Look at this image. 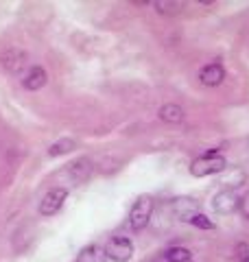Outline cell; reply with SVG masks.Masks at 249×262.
Here are the masks:
<instances>
[{
  "mask_svg": "<svg viewBox=\"0 0 249 262\" xmlns=\"http://www.w3.org/2000/svg\"><path fill=\"white\" fill-rule=\"evenodd\" d=\"M225 158L223 155H219L217 149L208 151L205 155H201V158H197L193 164H190V173H193L195 177H208V175H217L221 173L223 168H225Z\"/></svg>",
  "mask_w": 249,
  "mask_h": 262,
  "instance_id": "1",
  "label": "cell"
},
{
  "mask_svg": "<svg viewBox=\"0 0 249 262\" xmlns=\"http://www.w3.org/2000/svg\"><path fill=\"white\" fill-rule=\"evenodd\" d=\"M151 212H153V196L149 194H140L134 201V208L129 212V225L134 232H140L149 225L151 221Z\"/></svg>",
  "mask_w": 249,
  "mask_h": 262,
  "instance_id": "2",
  "label": "cell"
},
{
  "mask_svg": "<svg viewBox=\"0 0 249 262\" xmlns=\"http://www.w3.org/2000/svg\"><path fill=\"white\" fill-rule=\"evenodd\" d=\"M105 253L112 262H129L134 256V243L127 236H114L105 245Z\"/></svg>",
  "mask_w": 249,
  "mask_h": 262,
  "instance_id": "3",
  "label": "cell"
},
{
  "mask_svg": "<svg viewBox=\"0 0 249 262\" xmlns=\"http://www.w3.org/2000/svg\"><path fill=\"white\" fill-rule=\"evenodd\" d=\"M66 196H68V190H66V188H53V190H48L39 201V214L42 216L57 214V212L64 208Z\"/></svg>",
  "mask_w": 249,
  "mask_h": 262,
  "instance_id": "4",
  "label": "cell"
},
{
  "mask_svg": "<svg viewBox=\"0 0 249 262\" xmlns=\"http://www.w3.org/2000/svg\"><path fill=\"white\" fill-rule=\"evenodd\" d=\"M212 208L217 214H223L227 216L232 214L236 208H240V199H238V192L234 188H225V190H221L214 194V201H212Z\"/></svg>",
  "mask_w": 249,
  "mask_h": 262,
  "instance_id": "5",
  "label": "cell"
},
{
  "mask_svg": "<svg viewBox=\"0 0 249 262\" xmlns=\"http://www.w3.org/2000/svg\"><path fill=\"white\" fill-rule=\"evenodd\" d=\"M199 79H201V83L208 85V88H217L225 81V68H223L219 61H212V63H208L201 68Z\"/></svg>",
  "mask_w": 249,
  "mask_h": 262,
  "instance_id": "6",
  "label": "cell"
},
{
  "mask_svg": "<svg viewBox=\"0 0 249 262\" xmlns=\"http://www.w3.org/2000/svg\"><path fill=\"white\" fill-rule=\"evenodd\" d=\"M173 212H175V216L179 221H188L199 214V203L195 199H190V196H179V199L173 201Z\"/></svg>",
  "mask_w": 249,
  "mask_h": 262,
  "instance_id": "7",
  "label": "cell"
},
{
  "mask_svg": "<svg viewBox=\"0 0 249 262\" xmlns=\"http://www.w3.org/2000/svg\"><path fill=\"white\" fill-rule=\"evenodd\" d=\"M46 81H48L46 70L42 68V66H33V68H29L27 75H24L22 85H24V90H31V92H35V90H42V88L46 85Z\"/></svg>",
  "mask_w": 249,
  "mask_h": 262,
  "instance_id": "8",
  "label": "cell"
},
{
  "mask_svg": "<svg viewBox=\"0 0 249 262\" xmlns=\"http://www.w3.org/2000/svg\"><path fill=\"white\" fill-rule=\"evenodd\" d=\"M184 116H186L184 107H179V105H175V103H169L160 110V118L164 122H169V125H179V122L184 120Z\"/></svg>",
  "mask_w": 249,
  "mask_h": 262,
  "instance_id": "9",
  "label": "cell"
},
{
  "mask_svg": "<svg viewBox=\"0 0 249 262\" xmlns=\"http://www.w3.org/2000/svg\"><path fill=\"white\" fill-rule=\"evenodd\" d=\"M79 262H107V253L98 245H88L79 253Z\"/></svg>",
  "mask_w": 249,
  "mask_h": 262,
  "instance_id": "10",
  "label": "cell"
},
{
  "mask_svg": "<svg viewBox=\"0 0 249 262\" xmlns=\"http://www.w3.org/2000/svg\"><path fill=\"white\" fill-rule=\"evenodd\" d=\"M24 61H27V55L20 53V51H11V53L3 55V66L9 72H18L22 66H24Z\"/></svg>",
  "mask_w": 249,
  "mask_h": 262,
  "instance_id": "11",
  "label": "cell"
},
{
  "mask_svg": "<svg viewBox=\"0 0 249 262\" xmlns=\"http://www.w3.org/2000/svg\"><path fill=\"white\" fill-rule=\"evenodd\" d=\"M77 149V142L72 140V138H61V140H57L55 144H51V149H48V155L51 158H59L64 153H70Z\"/></svg>",
  "mask_w": 249,
  "mask_h": 262,
  "instance_id": "12",
  "label": "cell"
},
{
  "mask_svg": "<svg viewBox=\"0 0 249 262\" xmlns=\"http://www.w3.org/2000/svg\"><path fill=\"white\" fill-rule=\"evenodd\" d=\"M90 170H92V166H90V160H86V158H81L74 164H70V173L74 175V182H83V179H88Z\"/></svg>",
  "mask_w": 249,
  "mask_h": 262,
  "instance_id": "13",
  "label": "cell"
},
{
  "mask_svg": "<svg viewBox=\"0 0 249 262\" xmlns=\"http://www.w3.org/2000/svg\"><path fill=\"white\" fill-rule=\"evenodd\" d=\"M166 260L169 262H190V251L186 247H171L166 251Z\"/></svg>",
  "mask_w": 249,
  "mask_h": 262,
  "instance_id": "14",
  "label": "cell"
},
{
  "mask_svg": "<svg viewBox=\"0 0 249 262\" xmlns=\"http://www.w3.org/2000/svg\"><path fill=\"white\" fill-rule=\"evenodd\" d=\"M190 225H195L197 229H214V223L205 214H201V212H199L197 216L190 219Z\"/></svg>",
  "mask_w": 249,
  "mask_h": 262,
  "instance_id": "15",
  "label": "cell"
},
{
  "mask_svg": "<svg viewBox=\"0 0 249 262\" xmlns=\"http://www.w3.org/2000/svg\"><path fill=\"white\" fill-rule=\"evenodd\" d=\"M155 7L160 13H175L181 7V3H155Z\"/></svg>",
  "mask_w": 249,
  "mask_h": 262,
  "instance_id": "16",
  "label": "cell"
},
{
  "mask_svg": "<svg viewBox=\"0 0 249 262\" xmlns=\"http://www.w3.org/2000/svg\"><path fill=\"white\" fill-rule=\"evenodd\" d=\"M240 212H243L245 219H249V192L245 196H240Z\"/></svg>",
  "mask_w": 249,
  "mask_h": 262,
  "instance_id": "17",
  "label": "cell"
}]
</instances>
